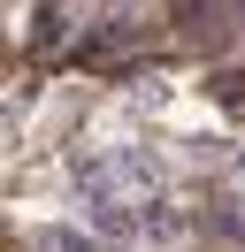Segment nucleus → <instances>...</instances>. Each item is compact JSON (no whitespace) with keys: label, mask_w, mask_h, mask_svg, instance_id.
Here are the masks:
<instances>
[{"label":"nucleus","mask_w":245,"mask_h":252,"mask_svg":"<svg viewBox=\"0 0 245 252\" xmlns=\"http://www.w3.org/2000/svg\"><path fill=\"white\" fill-rule=\"evenodd\" d=\"M92 160H100L107 191H122L130 206H161L168 199V168L146 153V145H115V153H92Z\"/></svg>","instance_id":"1"},{"label":"nucleus","mask_w":245,"mask_h":252,"mask_svg":"<svg viewBox=\"0 0 245 252\" xmlns=\"http://www.w3.org/2000/svg\"><path fill=\"white\" fill-rule=\"evenodd\" d=\"M230 184H238V191H245V153H238V160H230Z\"/></svg>","instance_id":"3"},{"label":"nucleus","mask_w":245,"mask_h":252,"mask_svg":"<svg viewBox=\"0 0 245 252\" xmlns=\"http://www.w3.org/2000/svg\"><path fill=\"white\" fill-rule=\"evenodd\" d=\"M31 252H100L84 229H61V221H46V229H31Z\"/></svg>","instance_id":"2"}]
</instances>
